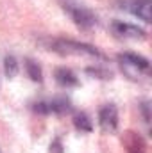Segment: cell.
Listing matches in <instances>:
<instances>
[{
	"label": "cell",
	"instance_id": "obj_1",
	"mask_svg": "<svg viewBox=\"0 0 152 153\" xmlns=\"http://www.w3.org/2000/svg\"><path fill=\"white\" fill-rule=\"evenodd\" d=\"M50 50H54L61 55H88V57H95V59H104V53H100L95 46L79 43L74 39H52Z\"/></svg>",
	"mask_w": 152,
	"mask_h": 153
},
{
	"label": "cell",
	"instance_id": "obj_2",
	"mask_svg": "<svg viewBox=\"0 0 152 153\" xmlns=\"http://www.w3.org/2000/svg\"><path fill=\"white\" fill-rule=\"evenodd\" d=\"M61 4H63L65 11L72 16V20L75 22L77 27L88 30V29H91L93 25H97V16H95L88 7L77 4L75 0H61Z\"/></svg>",
	"mask_w": 152,
	"mask_h": 153
},
{
	"label": "cell",
	"instance_id": "obj_3",
	"mask_svg": "<svg viewBox=\"0 0 152 153\" xmlns=\"http://www.w3.org/2000/svg\"><path fill=\"white\" fill-rule=\"evenodd\" d=\"M118 61H120V66L122 70L125 71V75L131 76V78H138L140 71H149V61L138 53H132V52H123L118 55Z\"/></svg>",
	"mask_w": 152,
	"mask_h": 153
},
{
	"label": "cell",
	"instance_id": "obj_4",
	"mask_svg": "<svg viewBox=\"0 0 152 153\" xmlns=\"http://www.w3.org/2000/svg\"><path fill=\"white\" fill-rule=\"evenodd\" d=\"M118 7L131 13L132 16L143 20L145 23H150L152 18V2L150 0H120Z\"/></svg>",
	"mask_w": 152,
	"mask_h": 153
},
{
	"label": "cell",
	"instance_id": "obj_5",
	"mask_svg": "<svg viewBox=\"0 0 152 153\" xmlns=\"http://www.w3.org/2000/svg\"><path fill=\"white\" fill-rule=\"evenodd\" d=\"M111 32L116 38H122V39H145L147 38V32L141 27L127 23V22H113L111 23Z\"/></svg>",
	"mask_w": 152,
	"mask_h": 153
},
{
	"label": "cell",
	"instance_id": "obj_6",
	"mask_svg": "<svg viewBox=\"0 0 152 153\" xmlns=\"http://www.w3.org/2000/svg\"><path fill=\"white\" fill-rule=\"evenodd\" d=\"M99 125L104 132H114L118 126V109L113 103L104 105L99 111Z\"/></svg>",
	"mask_w": 152,
	"mask_h": 153
},
{
	"label": "cell",
	"instance_id": "obj_7",
	"mask_svg": "<svg viewBox=\"0 0 152 153\" xmlns=\"http://www.w3.org/2000/svg\"><path fill=\"white\" fill-rule=\"evenodd\" d=\"M56 80H57V84H61L63 87H74L79 84V78L77 75L72 71V70H68V68H57L56 70Z\"/></svg>",
	"mask_w": 152,
	"mask_h": 153
},
{
	"label": "cell",
	"instance_id": "obj_8",
	"mask_svg": "<svg viewBox=\"0 0 152 153\" xmlns=\"http://www.w3.org/2000/svg\"><path fill=\"white\" fill-rule=\"evenodd\" d=\"M48 107L54 114H66L72 111V102L66 96H56L54 100H48Z\"/></svg>",
	"mask_w": 152,
	"mask_h": 153
},
{
	"label": "cell",
	"instance_id": "obj_9",
	"mask_svg": "<svg viewBox=\"0 0 152 153\" xmlns=\"http://www.w3.org/2000/svg\"><path fill=\"white\" fill-rule=\"evenodd\" d=\"M74 125H75L77 130H81V132H91V128H93L91 119H90V116L86 112H77L74 116Z\"/></svg>",
	"mask_w": 152,
	"mask_h": 153
},
{
	"label": "cell",
	"instance_id": "obj_10",
	"mask_svg": "<svg viewBox=\"0 0 152 153\" xmlns=\"http://www.w3.org/2000/svg\"><path fill=\"white\" fill-rule=\"evenodd\" d=\"M25 71H27V75L31 76V80H34V82H43V73H41V68H39V64L36 61L27 59V61H25Z\"/></svg>",
	"mask_w": 152,
	"mask_h": 153
},
{
	"label": "cell",
	"instance_id": "obj_11",
	"mask_svg": "<svg viewBox=\"0 0 152 153\" xmlns=\"http://www.w3.org/2000/svg\"><path fill=\"white\" fill-rule=\"evenodd\" d=\"M4 71H5V75L9 76V78H13L18 73V61H16L14 55H7L4 59Z\"/></svg>",
	"mask_w": 152,
	"mask_h": 153
},
{
	"label": "cell",
	"instance_id": "obj_12",
	"mask_svg": "<svg viewBox=\"0 0 152 153\" xmlns=\"http://www.w3.org/2000/svg\"><path fill=\"white\" fill-rule=\"evenodd\" d=\"M86 73H90L91 76H95V78H102V80H109L111 78V71H108V70H104V68H99V66H95V68H86Z\"/></svg>",
	"mask_w": 152,
	"mask_h": 153
},
{
	"label": "cell",
	"instance_id": "obj_13",
	"mask_svg": "<svg viewBox=\"0 0 152 153\" xmlns=\"http://www.w3.org/2000/svg\"><path fill=\"white\" fill-rule=\"evenodd\" d=\"M32 109H34L38 114H50L48 102H36V103H32Z\"/></svg>",
	"mask_w": 152,
	"mask_h": 153
},
{
	"label": "cell",
	"instance_id": "obj_14",
	"mask_svg": "<svg viewBox=\"0 0 152 153\" xmlns=\"http://www.w3.org/2000/svg\"><path fill=\"white\" fill-rule=\"evenodd\" d=\"M50 153H65V148H63V141H61V137H56V139L50 143Z\"/></svg>",
	"mask_w": 152,
	"mask_h": 153
}]
</instances>
